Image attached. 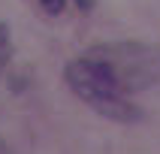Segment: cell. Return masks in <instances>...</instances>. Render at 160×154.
Instances as JSON below:
<instances>
[{
  "label": "cell",
  "mask_w": 160,
  "mask_h": 154,
  "mask_svg": "<svg viewBox=\"0 0 160 154\" xmlns=\"http://www.w3.org/2000/svg\"><path fill=\"white\" fill-rule=\"evenodd\" d=\"M67 85L72 88V94L88 103L91 109H97L100 115H106L109 121H136L142 115L139 109L124 97V91L118 88L115 76L109 72V67L97 57H79V61L67 63Z\"/></svg>",
  "instance_id": "cell-1"
},
{
  "label": "cell",
  "mask_w": 160,
  "mask_h": 154,
  "mask_svg": "<svg viewBox=\"0 0 160 154\" xmlns=\"http://www.w3.org/2000/svg\"><path fill=\"white\" fill-rule=\"evenodd\" d=\"M91 57L106 63L124 94L127 91H142L160 79V48L145 45V42L94 45Z\"/></svg>",
  "instance_id": "cell-2"
},
{
  "label": "cell",
  "mask_w": 160,
  "mask_h": 154,
  "mask_svg": "<svg viewBox=\"0 0 160 154\" xmlns=\"http://www.w3.org/2000/svg\"><path fill=\"white\" fill-rule=\"evenodd\" d=\"M39 3H42V9L48 15H61L63 6H67V0H39Z\"/></svg>",
  "instance_id": "cell-3"
},
{
  "label": "cell",
  "mask_w": 160,
  "mask_h": 154,
  "mask_svg": "<svg viewBox=\"0 0 160 154\" xmlns=\"http://www.w3.org/2000/svg\"><path fill=\"white\" fill-rule=\"evenodd\" d=\"M6 48H9V42H6V27L0 24V67H3V63H6Z\"/></svg>",
  "instance_id": "cell-4"
},
{
  "label": "cell",
  "mask_w": 160,
  "mask_h": 154,
  "mask_svg": "<svg viewBox=\"0 0 160 154\" xmlns=\"http://www.w3.org/2000/svg\"><path fill=\"white\" fill-rule=\"evenodd\" d=\"M76 3H79L82 9H94V0H76Z\"/></svg>",
  "instance_id": "cell-5"
}]
</instances>
